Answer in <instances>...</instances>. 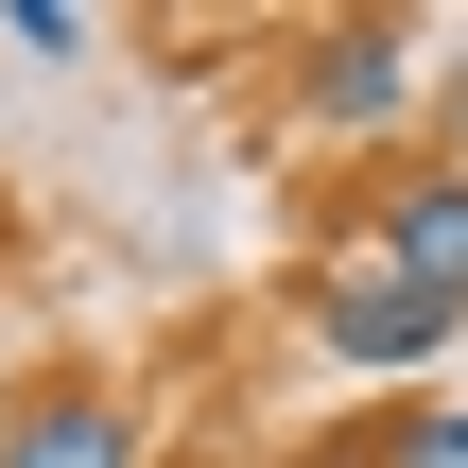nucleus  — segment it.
Here are the masks:
<instances>
[{"label": "nucleus", "instance_id": "1", "mask_svg": "<svg viewBox=\"0 0 468 468\" xmlns=\"http://www.w3.org/2000/svg\"><path fill=\"white\" fill-rule=\"evenodd\" d=\"M452 330H468V313H434V295H417V278H382V261H347V278L313 295V347H330L347 382H417Z\"/></svg>", "mask_w": 468, "mask_h": 468}, {"label": "nucleus", "instance_id": "2", "mask_svg": "<svg viewBox=\"0 0 468 468\" xmlns=\"http://www.w3.org/2000/svg\"><path fill=\"white\" fill-rule=\"evenodd\" d=\"M365 261H382V278H417L434 313H468V174H399V191H382V226H365Z\"/></svg>", "mask_w": 468, "mask_h": 468}, {"label": "nucleus", "instance_id": "3", "mask_svg": "<svg viewBox=\"0 0 468 468\" xmlns=\"http://www.w3.org/2000/svg\"><path fill=\"white\" fill-rule=\"evenodd\" d=\"M399 104H417V35H399V17H347V35H313V122H330V139H382Z\"/></svg>", "mask_w": 468, "mask_h": 468}, {"label": "nucleus", "instance_id": "4", "mask_svg": "<svg viewBox=\"0 0 468 468\" xmlns=\"http://www.w3.org/2000/svg\"><path fill=\"white\" fill-rule=\"evenodd\" d=\"M0 468H139V417H122L104 382H52V399L0 417Z\"/></svg>", "mask_w": 468, "mask_h": 468}, {"label": "nucleus", "instance_id": "5", "mask_svg": "<svg viewBox=\"0 0 468 468\" xmlns=\"http://www.w3.org/2000/svg\"><path fill=\"white\" fill-rule=\"evenodd\" d=\"M382 452H399V468H468V399H434V417H399Z\"/></svg>", "mask_w": 468, "mask_h": 468}, {"label": "nucleus", "instance_id": "6", "mask_svg": "<svg viewBox=\"0 0 468 468\" xmlns=\"http://www.w3.org/2000/svg\"><path fill=\"white\" fill-rule=\"evenodd\" d=\"M313 468H399V452H382V434H365V452H313Z\"/></svg>", "mask_w": 468, "mask_h": 468}]
</instances>
